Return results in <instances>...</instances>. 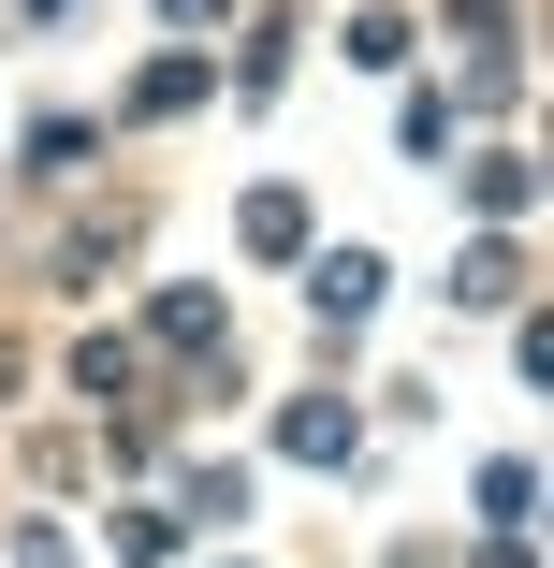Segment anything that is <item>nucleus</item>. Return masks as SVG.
Listing matches in <instances>:
<instances>
[{
	"instance_id": "nucleus-1",
	"label": "nucleus",
	"mask_w": 554,
	"mask_h": 568,
	"mask_svg": "<svg viewBox=\"0 0 554 568\" xmlns=\"http://www.w3.org/2000/svg\"><path fill=\"white\" fill-rule=\"evenodd\" d=\"M306 306H321V351H351V321L380 306V263H365V248H321V263H306Z\"/></svg>"
},
{
	"instance_id": "nucleus-2",
	"label": "nucleus",
	"mask_w": 554,
	"mask_h": 568,
	"mask_svg": "<svg viewBox=\"0 0 554 568\" xmlns=\"http://www.w3.org/2000/svg\"><path fill=\"white\" fill-rule=\"evenodd\" d=\"M278 437L306 452V467H351V437H365V423H351L336 394H292V423H278Z\"/></svg>"
},
{
	"instance_id": "nucleus-3",
	"label": "nucleus",
	"mask_w": 554,
	"mask_h": 568,
	"mask_svg": "<svg viewBox=\"0 0 554 568\" xmlns=\"http://www.w3.org/2000/svg\"><path fill=\"white\" fill-rule=\"evenodd\" d=\"M249 248L263 263H306V190H249Z\"/></svg>"
},
{
	"instance_id": "nucleus-4",
	"label": "nucleus",
	"mask_w": 554,
	"mask_h": 568,
	"mask_svg": "<svg viewBox=\"0 0 554 568\" xmlns=\"http://www.w3.org/2000/svg\"><path fill=\"white\" fill-rule=\"evenodd\" d=\"M132 102H147V118H190V102H204V59H190V44H175V59H147V88H132Z\"/></svg>"
},
{
	"instance_id": "nucleus-5",
	"label": "nucleus",
	"mask_w": 554,
	"mask_h": 568,
	"mask_svg": "<svg viewBox=\"0 0 554 568\" xmlns=\"http://www.w3.org/2000/svg\"><path fill=\"white\" fill-rule=\"evenodd\" d=\"M161 351H219V292H161Z\"/></svg>"
},
{
	"instance_id": "nucleus-6",
	"label": "nucleus",
	"mask_w": 554,
	"mask_h": 568,
	"mask_svg": "<svg viewBox=\"0 0 554 568\" xmlns=\"http://www.w3.org/2000/svg\"><path fill=\"white\" fill-rule=\"evenodd\" d=\"M453 292H467V306H511V292H525V263H511V248H467V263H453Z\"/></svg>"
},
{
	"instance_id": "nucleus-7",
	"label": "nucleus",
	"mask_w": 554,
	"mask_h": 568,
	"mask_svg": "<svg viewBox=\"0 0 554 568\" xmlns=\"http://www.w3.org/2000/svg\"><path fill=\"white\" fill-rule=\"evenodd\" d=\"M161 16H175V30H204V16H219V0H161Z\"/></svg>"
},
{
	"instance_id": "nucleus-8",
	"label": "nucleus",
	"mask_w": 554,
	"mask_h": 568,
	"mask_svg": "<svg viewBox=\"0 0 554 568\" xmlns=\"http://www.w3.org/2000/svg\"><path fill=\"white\" fill-rule=\"evenodd\" d=\"M30 16H73V0H30Z\"/></svg>"
},
{
	"instance_id": "nucleus-9",
	"label": "nucleus",
	"mask_w": 554,
	"mask_h": 568,
	"mask_svg": "<svg viewBox=\"0 0 554 568\" xmlns=\"http://www.w3.org/2000/svg\"><path fill=\"white\" fill-rule=\"evenodd\" d=\"M0 379H16V351H0Z\"/></svg>"
}]
</instances>
